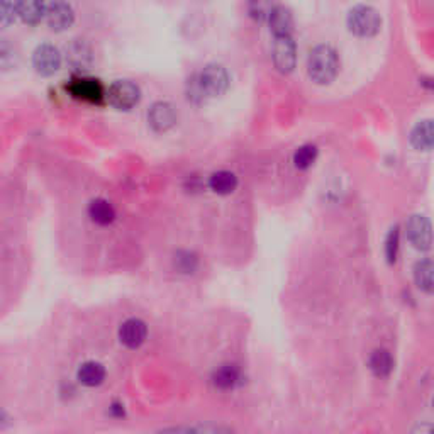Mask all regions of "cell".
<instances>
[{"mask_svg": "<svg viewBox=\"0 0 434 434\" xmlns=\"http://www.w3.org/2000/svg\"><path fill=\"white\" fill-rule=\"evenodd\" d=\"M407 238H409L411 245L414 248L426 249L431 248V243H433V234H431V223L426 216L416 214V216H411L409 220H407Z\"/></svg>", "mask_w": 434, "mask_h": 434, "instance_id": "10", "label": "cell"}, {"mask_svg": "<svg viewBox=\"0 0 434 434\" xmlns=\"http://www.w3.org/2000/svg\"><path fill=\"white\" fill-rule=\"evenodd\" d=\"M268 22L273 35L276 36H290L292 26H294V16L290 9L285 6H272L268 14Z\"/></svg>", "mask_w": 434, "mask_h": 434, "instance_id": "13", "label": "cell"}, {"mask_svg": "<svg viewBox=\"0 0 434 434\" xmlns=\"http://www.w3.org/2000/svg\"><path fill=\"white\" fill-rule=\"evenodd\" d=\"M414 280L419 289L426 294H431L434 289V265L429 258L417 261L414 267Z\"/></svg>", "mask_w": 434, "mask_h": 434, "instance_id": "18", "label": "cell"}, {"mask_svg": "<svg viewBox=\"0 0 434 434\" xmlns=\"http://www.w3.org/2000/svg\"><path fill=\"white\" fill-rule=\"evenodd\" d=\"M106 97L112 107L119 111H131L141 100V88L131 80H117L108 87Z\"/></svg>", "mask_w": 434, "mask_h": 434, "instance_id": "4", "label": "cell"}, {"mask_svg": "<svg viewBox=\"0 0 434 434\" xmlns=\"http://www.w3.org/2000/svg\"><path fill=\"white\" fill-rule=\"evenodd\" d=\"M62 62L63 56L59 50L50 43L39 44L32 53V68L41 77H53L62 68Z\"/></svg>", "mask_w": 434, "mask_h": 434, "instance_id": "5", "label": "cell"}, {"mask_svg": "<svg viewBox=\"0 0 434 434\" xmlns=\"http://www.w3.org/2000/svg\"><path fill=\"white\" fill-rule=\"evenodd\" d=\"M209 187L216 194H219V196H229V194L234 192L236 187H238V177H236L233 171H216L211 177V180H209Z\"/></svg>", "mask_w": 434, "mask_h": 434, "instance_id": "21", "label": "cell"}, {"mask_svg": "<svg viewBox=\"0 0 434 434\" xmlns=\"http://www.w3.org/2000/svg\"><path fill=\"white\" fill-rule=\"evenodd\" d=\"M317 158V148L314 144H304L295 151L294 163L299 170H308Z\"/></svg>", "mask_w": 434, "mask_h": 434, "instance_id": "25", "label": "cell"}, {"mask_svg": "<svg viewBox=\"0 0 434 434\" xmlns=\"http://www.w3.org/2000/svg\"><path fill=\"white\" fill-rule=\"evenodd\" d=\"M146 336H148V328L146 323L136 317H131V319L124 321L119 328V339L129 350H136L141 344L146 341Z\"/></svg>", "mask_w": 434, "mask_h": 434, "instance_id": "12", "label": "cell"}, {"mask_svg": "<svg viewBox=\"0 0 434 434\" xmlns=\"http://www.w3.org/2000/svg\"><path fill=\"white\" fill-rule=\"evenodd\" d=\"M197 80H199L204 97H220L229 88L227 70L223 65H217V63L204 66L200 75H197Z\"/></svg>", "mask_w": 434, "mask_h": 434, "instance_id": "3", "label": "cell"}, {"mask_svg": "<svg viewBox=\"0 0 434 434\" xmlns=\"http://www.w3.org/2000/svg\"><path fill=\"white\" fill-rule=\"evenodd\" d=\"M399 243H400L399 227L394 226L390 231H388L387 239H385V256H387L388 263H395V260H397Z\"/></svg>", "mask_w": 434, "mask_h": 434, "instance_id": "26", "label": "cell"}, {"mask_svg": "<svg viewBox=\"0 0 434 434\" xmlns=\"http://www.w3.org/2000/svg\"><path fill=\"white\" fill-rule=\"evenodd\" d=\"M17 21L16 10H14V2H0V28L14 24Z\"/></svg>", "mask_w": 434, "mask_h": 434, "instance_id": "27", "label": "cell"}, {"mask_svg": "<svg viewBox=\"0 0 434 434\" xmlns=\"http://www.w3.org/2000/svg\"><path fill=\"white\" fill-rule=\"evenodd\" d=\"M177 108L167 100H158L148 111V124L155 133H167L177 124Z\"/></svg>", "mask_w": 434, "mask_h": 434, "instance_id": "7", "label": "cell"}, {"mask_svg": "<svg viewBox=\"0 0 434 434\" xmlns=\"http://www.w3.org/2000/svg\"><path fill=\"white\" fill-rule=\"evenodd\" d=\"M411 144L417 151H431L433 148V122L422 121L411 131Z\"/></svg>", "mask_w": 434, "mask_h": 434, "instance_id": "19", "label": "cell"}, {"mask_svg": "<svg viewBox=\"0 0 434 434\" xmlns=\"http://www.w3.org/2000/svg\"><path fill=\"white\" fill-rule=\"evenodd\" d=\"M273 63L280 73L294 72L297 63V46L292 36H276L273 41Z\"/></svg>", "mask_w": 434, "mask_h": 434, "instance_id": "6", "label": "cell"}, {"mask_svg": "<svg viewBox=\"0 0 434 434\" xmlns=\"http://www.w3.org/2000/svg\"><path fill=\"white\" fill-rule=\"evenodd\" d=\"M270 9L272 6H267V3H253V6L249 7V12H252V16L258 19H268Z\"/></svg>", "mask_w": 434, "mask_h": 434, "instance_id": "28", "label": "cell"}, {"mask_svg": "<svg viewBox=\"0 0 434 434\" xmlns=\"http://www.w3.org/2000/svg\"><path fill=\"white\" fill-rule=\"evenodd\" d=\"M339 72V58L334 48L319 44L309 53L308 73L317 85L331 84Z\"/></svg>", "mask_w": 434, "mask_h": 434, "instance_id": "1", "label": "cell"}, {"mask_svg": "<svg viewBox=\"0 0 434 434\" xmlns=\"http://www.w3.org/2000/svg\"><path fill=\"white\" fill-rule=\"evenodd\" d=\"M77 379L85 387H99L106 380V368L99 361H85L78 368Z\"/></svg>", "mask_w": 434, "mask_h": 434, "instance_id": "16", "label": "cell"}, {"mask_svg": "<svg viewBox=\"0 0 434 434\" xmlns=\"http://www.w3.org/2000/svg\"><path fill=\"white\" fill-rule=\"evenodd\" d=\"M88 217L99 226H108V224L114 223L115 219V209L111 202L106 199H93L88 204Z\"/></svg>", "mask_w": 434, "mask_h": 434, "instance_id": "17", "label": "cell"}, {"mask_svg": "<svg viewBox=\"0 0 434 434\" xmlns=\"http://www.w3.org/2000/svg\"><path fill=\"white\" fill-rule=\"evenodd\" d=\"M160 434H236L223 426H180V428L164 429Z\"/></svg>", "mask_w": 434, "mask_h": 434, "instance_id": "23", "label": "cell"}, {"mask_svg": "<svg viewBox=\"0 0 434 434\" xmlns=\"http://www.w3.org/2000/svg\"><path fill=\"white\" fill-rule=\"evenodd\" d=\"M66 88H68V92L72 93L75 99L85 100V102L100 104L106 99V91H104L102 84L99 80H93V78H73L72 84Z\"/></svg>", "mask_w": 434, "mask_h": 434, "instance_id": "11", "label": "cell"}, {"mask_svg": "<svg viewBox=\"0 0 434 434\" xmlns=\"http://www.w3.org/2000/svg\"><path fill=\"white\" fill-rule=\"evenodd\" d=\"M348 28L353 35L361 37H372L380 31L381 17L379 10L373 9L372 6H355L348 12Z\"/></svg>", "mask_w": 434, "mask_h": 434, "instance_id": "2", "label": "cell"}, {"mask_svg": "<svg viewBox=\"0 0 434 434\" xmlns=\"http://www.w3.org/2000/svg\"><path fill=\"white\" fill-rule=\"evenodd\" d=\"M370 370L377 377H388L394 370V358L387 350L373 351L370 357Z\"/></svg>", "mask_w": 434, "mask_h": 434, "instance_id": "22", "label": "cell"}, {"mask_svg": "<svg viewBox=\"0 0 434 434\" xmlns=\"http://www.w3.org/2000/svg\"><path fill=\"white\" fill-rule=\"evenodd\" d=\"M173 267L183 275H192L199 267V258L192 252H178L173 256Z\"/></svg>", "mask_w": 434, "mask_h": 434, "instance_id": "24", "label": "cell"}, {"mask_svg": "<svg viewBox=\"0 0 434 434\" xmlns=\"http://www.w3.org/2000/svg\"><path fill=\"white\" fill-rule=\"evenodd\" d=\"M44 22H46L51 31H66L75 22L73 7L66 2H46Z\"/></svg>", "mask_w": 434, "mask_h": 434, "instance_id": "9", "label": "cell"}, {"mask_svg": "<svg viewBox=\"0 0 434 434\" xmlns=\"http://www.w3.org/2000/svg\"><path fill=\"white\" fill-rule=\"evenodd\" d=\"M9 424H10L9 414H7L3 409H0V428H6V426H9Z\"/></svg>", "mask_w": 434, "mask_h": 434, "instance_id": "29", "label": "cell"}, {"mask_svg": "<svg viewBox=\"0 0 434 434\" xmlns=\"http://www.w3.org/2000/svg\"><path fill=\"white\" fill-rule=\"evenodd\" d=\"M65 59L75 70H91L95 63V53L85 39H72L65 48Z\"/></svg>", "mask_w": 434, "mask_h": 434, "instance_id": "8", "label": "cell"}, {"mask_svg": "<svg viewBox=\"0 0 434 434\" xmlns=\"http://www.w3.org/2000/svg\"><path fill=\"white\" fill-rule=\"evenodd\" d=\"M241 370L236 365H223L212 373V384L220 390H231L241 385Z\"/></svg>", "mask_w": 434, "mask_h": 434, "instance_id": "15", "label": "cell"}, {"mask_svg": "<svg viewBox=\"0 0 434 434\" xmlns=\"http://www.w3.org/2000/svg\"><path fill=\"white\" fill-rule=\"evenodd\" d=\"M44 9H46V2H36V0L14 2L16 17L29 26H37L44 22Z\"/></svg>", "mask_w": 434, "mask_h": 434, "instance_id": "14", "label": "cell"}, {"mask_svg": "<svg viewBox=\"0 0 434 434\" xmlns=\"http://www.w3.org/2000/svg\"><path fill=\"white\" fill-rule=\"evenodd\" d=\"M21 65V51L6 37H0V72H10Z\"/></svg>", "mask_w": 434, "mask_h": 434, "instance_id": "20", "label": "cell"}]
</instances>
